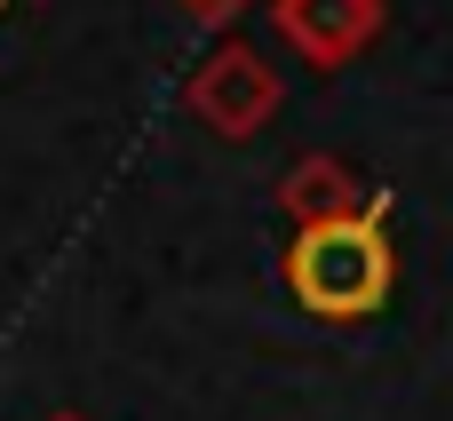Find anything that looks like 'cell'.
Instances as JSON below:
<instances>
[{
	"label": "cell",
	"instance_id": "obj_1",
	"mask_svg": "<svg viewBox=\"0 0 453 421\" xmlns=\"http://www.w3.org/2000/svg\"><path fill=\"white\" fill-rule=\"evenodd\" d=\"M279 279H287V295H295L311 318H326V326H358V318H374V310L390 302V287H398L390 191H374V199H366L358 215H342V223H311V231H295L287 255H279Z\"/></svg>",
	"mask_w": 453,
	"mask_h": 421
},
{
	"label": "cell",
	"instance_id": "obj_2",
	"mask_svg": "<svg viewBox=\"0 0 453 421\" xmlns=\"http://www.w3.org/2000/svg\"><path fill=\"white\" fill-rule=\"evenodd\" d=\"M279 103H287V80L255 40H215L199 56V72L183 80V111L223 143H255L279 119Z\"/></svg>",
	"mask_w": 453,
	"mask_h": 421
},
{
	"label": "cell",
	"instance_id": "obj_3",
	"mask_svg": "<svg viewBox=\"0 0 453 421\" xmlns=\"http://www.w3.org/2000/svg\"><path fill=\"white\" fill-rule=\"evenodd\" d=\"M263 16L311 72H350L390 32V0H263Z\"/></svg>",
	"mask_w": 453,
	"mask_h": 421
},
{
	"label": "cell",
	"instance_id": "obj_4",
	"mask_svg": "<svg viewBox=\"0 0 453 421\" xmlns=\"http://www.w3.org/2000/svg\"><path fill=\"white\" fill-rule=\"evenodd\" d=\"M279 215L295 223V231H311V223H342V215H358L374 191L358 183V167L350 159H334V151H303L287 175H279Z\"/></svg>",
	"mask_w": 453,
	"mask_h": 421
},
{
	"label": "cell",
	"instance_id": "obj_5",
	"mask_svg": "<svg viewBox=\"0 0 453 421\" xmlns=\"http://www.w3.org/2000/svg\"><path fill=\"white\" fill-rule=\"evenodd\" d=\"M175 8H191L199 24H231V16H247L255 0H175Z\"/></svg>",
	"mask_w": 453,
	"mask_h": 421
},
{
	"label": "cell",
	"instance_id": "obj_6",
	"mask_svg": "<svg viewBox=\"0 0 453 421\" xmlns=\"http://www.w3.org/2000/svg\"><path fill=\"white\" fill-rule=\"evenodd\" d=\"M40 421H88V414H40Z\"/></svg>",
	"mask_w": 453,
	"mask_h": 421
},
{
	"label": "cell",
	"instance_id": "obj_7",
	"mask_svg": "<svg viewBox=\"0 0 453 421\" xmlns=\"http://www.w3.org/2000/svg\"><path fill=\"white\" fill-rule=\"evenodd\" d=\"M0 8H8V0H0ZM16 8H48V0H16Z\"/></svg>",
	"mask_w": 453,
	"mask_h": 421
}]
</instances>
